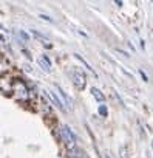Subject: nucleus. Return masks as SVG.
I'll return each mask as SVG.
<instances>
[{
  "label": "nucleus",
  "mask_w": 153,
  "mask_h": 158,
  "mask_svg": "<svg viewBox=\"0 0 153 158\" xmlns=\"http://www.w3.org/2000/svg\"><path fill=\"white\" fill-rule=\"evenodd\" d=\"M11 96L22 104H30L36 99L33 90L30 89V85L20 77H13V85H11Z\"/></svg>",
  "instance_id": "f257e3e1"
},
{
  "label": "nucleus",
  "mask_w": 153,
  "mask_h": 158,
  "mask_svg": "<svg viewBox=\"0 0 153 158\" xmlns=\"http://www.w3.org/2000/svg\"><path fill=\"white\" fill-rule=\"evenodd\" d=\"M70 76H71V81L74 84V87L78 89L79 92H82L87 85V76L84 74V71H81L79 68H71L70 70Z\"/></svg>",
  "instance_id": "f03ea898"
},
{
  "label": "nucleus",
  "mask_w": 153,
  "mask_h": 158,
  "mask_svg": "<svg viewBox=\"0 0 153 158\" xmlns=\"http://www.w3.org/2000/svg\"><path fill=\"white\" fill-rule=\"evenodd\" d=\"M59 132H60L62 141H63L68 147H74V146H76V143H78V138H76L74 132H73L68 126H60V127H59Z\"/></svg>",
  "instance_id": "7ed1b4c3"
},
{
  "label": "nucleus",
  "mask_w": 153,
  "mask_h": 158,
  "mask_svg": "<svg viewBox=\"0 0 153 158\" xmlns=\"http://www.w3.org/2000/svg\"><path fill=\"white\" fill-rule=\"evenodd\" d=\"M11 85H13V77H10L8 74H0V92L11 93Z\"/></svg>",
  "instance_id": "20e7f679"
},
{
  "label": "nucleus",
  "mask_w": 153,
  "mask_h": 158,
  "mask_svg": "<svg viewBox=\"0 0 153 158\" xmlns=\"http://www.w3.org/2000/svg\"><path fill=\"white\" fill-rule=\"evenodd\" d=\"M56 90H57V93H59V98L62 99V104H63L65 110H71V107H73V104H71V99L66 96V93L62 90V87L56 85Z\"/></svg>",
  "instance_id": "39448f33"
},
{
  "label": "nucleus",
  "mask_w": 153,
  "mask_h": 158,
  "mask_svg": "<svg viewBox=\"0 0 153 158\" xmlns=\"http://www.w3.org/2000/svg\"><path fill=\"white\" fill-rule=\"evenodd\" d=\"M43 95H45V96H46V98H48V99H50V101H51V102H53V104H54L56 107H59L60 110H65V107H63L62 101H60V99H59V98H57V96H56V95H54L53 92L43 90Z\"/></svg>",
  "instance_id": "423d86ee"
},
{
  "label": "nucleus",
  "mask_w": 153,
  "mask_h": 158,
  "mask_svg": "<svg viewBox=\"0 0 153 158\" xmlns=\"http://www.w3.org/2000/svg\"><path fill=\"white\" fill-rule=\"evenodd\" d=\"M39 64H40V67H42L45 71H50V68H51V60H50L46 56H42V57L39 59Z\"/></svg>",
  "instance_id": "0eeeda50"
},
{
  "label": "nucleus",
  "mask_w": 153,
  "mask_h": 158,
  "mask_svg": "<svg viewBox=\"0 0 153 158\" xmlns=\"http://www.w3.org/2000/svg\"><path fill=\"white\" fill-rule=\"evenodd\" d=\"M91 95H93L99 102H104V101H105V95H104L99 89H96V87H93V89H91Z\"/></svg>",
  "instance_id": "6e6552de"
},
{
  "label": "nucleus",
  "mask_w": 153,
  "mask_h": 158,
  "mask_svg": "<svg viewBox=\"0 0 153 158\" xmlns=\"http://www.w3.org/2000/svg\"><path fill=\"white\" fill-rule=\"evenodd\" d=\"M39 107L42 109V112H43V115H46V116H53V110H51V107H50V104H46V102H40L39 104Z\"/></svg>",
  "instance_id": "1a4fd4ad"
},
{
  "label": "nucleus",
  "mask_w": 153,
  "mask_h": 158,
  "mask_svg": "<svg viewBox=\"0 0 153 158\" xmlns=\"http://www.w3.org/2000/svg\"><path fill=\"white\" fill-rule=\"evenodd\" d=\"M74 57H76V59H78V60H81V62H82V64H84V65L87 67V70H88L90 73H93V74H96V71L93 70V67H90V64H88V62H87V60H85V59H84V57L81 56V54H74Z\"/></svg>",
  "instance_id": "9d476101"
},
{
  "label": "nucleus",
  "mask_w": 153,
  "mask_h": 158,
  "mask_svg": "<svg viewBox=\"0 0 153 158\" xmlns=\"http://www.w3.org/2000/svg\"><path fill=\"white\" fill-rule=\"evenodd\" d=\"M99 113H101L102 116H107V113H108V112H107V107H105V106H99Z\"/></svg>",
  "instance_id": "9b49d317"
},
{
  "label": "nucleus",
  "mask_w": 153,
  "mask_h": 158,
  "mask_svg": "<svg viewBox=\"0 0 153 158\" xmlns=\"http://www.w3.org/2000/svg\"><path fill=\"white\" fill-rule=\"evenodd\" d=\"M39 17L43 19V20H46V22H53V19H51L50 16H46V14H39Z\"/></svg>",
  "instance_id": "f8f14e48"
},
{
  "label": "nucleus",
  "mask_w": 153,
  "mask_h": 158,
  "mask_svg": "<svg viewBox=\"0 0 153 158\" xmlns=\"http://www.w3.org/2000/svg\"><path fill=\"white\" fill-rule=\"evenodd\" d=\"M31 33H33L34 36H37V37H40V39H43V40H46V36H43V34H40V33H37L36 30H33Z\"/></svg>",
  "instance_id": "ddd939ff"
},
{
  "label": "nucleus",
  "mask_w": 153,
  "mask_h": 158,
  "mask_svg": "<svg viewBox=\"0 0 153 158\" xmlns=\"http://www.w3.org/2000/svg\"><path fill=\"white\" fill-rule=\"evenodd\" d=\"M20 37H22V39H25V40H26V42H28V40H30V36H28V34H26V33H23V31H20Z\"/></svg>",
  "instance_id": "4468645a"
},
{
  "label": "nucleus",
  "mask_w": 153,
  "mask_h": 158,
  "mask_svg": "<svg viewBox=\"0 0 153 158\" xmlns=\"http://www.w3.org/2000/svg\"><path fill=\"white\" fill-rule=\"evenodd\" d=\"M105 158H110V156H105Z\"/></svg>",
  "instance_id": "2eb2a0df"
},
{
  "label": "nucleus",
  "mask_w": 153,
  "mask_h": 158,
  "mask_svg": "<svg viewBox=\"0 0 153 158\" xmlns=\"http://www.w3.org/2000/svg\"><path fill=\"white\" fill-rule=\"evenodd\" d=\"M0 54H2V53H0Z\"/></svg>",
  "instance_id": "dca6fc26"
}]
</instances>
